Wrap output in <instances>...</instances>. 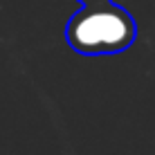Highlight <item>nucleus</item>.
Returning a JSON list of instances; mask_svg holds the SVG:
<instances>
[{
    "instance_id": "nucleus-2",
    "label": "nucleus",
    "mask_w": 155,
    "mask_h": 155,
    "mask_svg": "<svg viewBox=\"0 0 155 155\" xmlns=\"http://www.w3.org/2000/svg\"><path fill=\"white\" fill-rule=\"evenodd\" d=\"M81 5H94V2H110V0H79Z\"/></svg>"
},
{
    "instance_id": "nucleus-1",
    "label": "nucleus",
    "mask_w": 155,
    "mask_h": 155,
    "mask_svg": "<svg viewBox=\"0 0 155 155\" xmlns=\"http://www.w3.org/2000/svg\"><path fill=\"white\" fill-rule=\"evenodd\" d=\"M137 38V25L124 7L110 2L83 5L65 25V41L85 56L117 54Z\"/></svg>"
}]
</instances>
